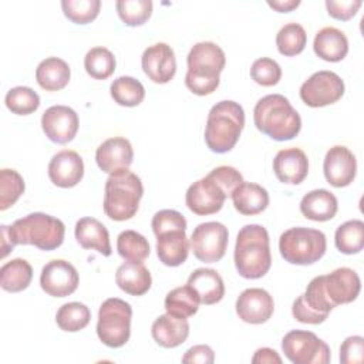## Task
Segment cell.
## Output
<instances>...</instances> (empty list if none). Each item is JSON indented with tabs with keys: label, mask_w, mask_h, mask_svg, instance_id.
<instances>
[{
	"label": "cell",
	"mask_w": 364,
	"mask_h": 364,
	"mask_svg": "<svg viewBox=\"0 0 364 364\" xmlns=\"http://www.w3.org/2000/svg\"><path fill=\"white\" fill-rule=\"evenodd\" d=\"M344 94V81L333 71H317L311 74L300 87L301 101L311 107H326L337 102Z\"/></svg>",
	"instance_id": "cell-12"
},
{
	"label": "cell",
	"mask_w": 364,
	"mask_h": 364,
	"mask_svg": "<svg viewBox=\"0 0 364 364\" xmlns=\"http://www.w3.org/2000/svg\"><path fill=\"white\" fill-rule=\"evenodd\" d=\"M307 43V34L299 23H287L284 24L277 36H276V46L280 54L286 57H293L300 54Z\"/></svg>",
	"instance_id": "cell-38"
},
{
	"label": "cell",
	"mask_w": 364,
	"mask_h": 364,
	"mask_svg": "<svg viewBox=\"0 0 364 364\" xmlns=\"http://www.w3.org/2000/svg\"><path fill=\"white\" fill-rule=\"evenodd\" d=\"M24 179L14 169L0 171V210L13 206L24 192Z\"/></svg>",
	"instance_id": "cell-40"
},
{
	"label": "cell",
	"mask_w": 364,
	"mask_h": 364,
	"mask_svg": "<svg viewBox=\"0 0 364 364\" xmlns=\"http://www.w3.org/2000/svg\"><path fill=\"white\" fill-rule=\"evenodd\" d=\"M75 239L84 249H94L102 256H111L109 233L95 218H81L75 223Z\"/></svg>",
	"instance_id": "cell-25"
},
{
	"label": "cell",
	"mask_w": 364,
	"mask_h": 364,
	"mask_svg": "<svg viewBox=\"0 0 364 364\" xmlns=\"http://www.w3.org/2000/svg\"><path fill=\"white\" fill-rule=\"evenodd\" d=\"M151 333L156 344L164 348H175L186 341L189 336V323L186 318L172 316L169 313L155 318Z\"/></svg>",
	"instance_id": "cell-23"
},
{
	"label": "cell",
	"mask_w": 364,
	"mask_h": 364,
	"mask_svg": "<svg viewBox=\"0 0 364 364\" xmlns=\"http://www.w3.org/2000/svg\"><path fill=\"white\" fill-rule=\"evenodd\" d=\"M91 320V311L90 309L80 301H70L63 304L57 314H55V323L57 326L64 331H80L84 327L88 326Z\"/></svg>",
	"instance_id": "cell-36"
},
{
	"label": "cell",
	"mask_w": 364,
	"mask_h": 364,
	"mask_svg": "<svg viewBox=\"0 0 364 364\" xmlns=\"http://www.w3.org/2000/svg\"><path fill=\"white\" fill-rule=\"evenodd\" d=\"M284 355L294 364H327L330 363V347L314 333L291 330L282 340Z\"/></svg>",
	"instance_id": "cell-10"
},
{
	"label": "cell",
	"mask_w": 364,
	"mask_h": 364,
	"mask_svg": "<svg viewBox=\"0 0 364 364\" xmlns=\"http://www.w3.org/2000/svg\"><path fill=\"white\" fill-rule=\"evenodd\" d=\"M115 7L119 18L129 27L144 24L152 14L151 0H118Z\"/></svg>",
	"instance_id": "cell-41"
},
{
	"label": "cell",
	"mask_w": 364,
	"mask_h": 364,
	"mask_svg": "<svg viewBox=\"0 0 364 364\" xmlns=\"http://www.w3.org/2000/svg\"><path fill=\"white\" fill-rule=\"evenodd\" d=\"M363 1L361 0H341V1H334V0H327L326 1V9L327 13L337 20H350L351 17L355 16L358 9L361 7Z\"/></svg>",
	"instance_id": "cell-48"
},
{
	"label": "cell",
	"mask_w": 364,
	"mask_h": 364,
	"mask_svg": "<svg viewBox=\"0 0 364 364\" xmlns=\"http://www.w3.org/2000/svg\"><path fill=\"white\" fill-rule=\"evenodd\" d=\"M33 279V267L24 259H13L4 263L0 269L1 289L10 293H17L28 287Z\"/></svg>",
	"instance_id": "cell-31"
},
{
	"label": "cell",
	"mask_w": 364,
	"mask_h": 364,
	"mask_svg": "<svg viewBox=\"0 0 364 364\" xmlns=\"http://www.w3.org/2000/svg\"><path fill=\"white\" fill-rule=\"evenodd\" d=\"M199 303L200 300L196 291L189 284H186V286L175 287L173 290H171L165 297L164 306L166 313L181 318H188L196 314L199 309Z\"/></svg>",
	"instance_id": "cell-32"
},
{
	"label": "cell",
	"mask_w": 364,
	"mask_h": 364,
	"mask_svg": "<svg viewBox=\"0 0 364 364\" xmlns=\"http://www.w3.org/2000/svg\"><path fill=\"white\" fill-rule=\"evenodd\" d=\"M117 250L125 262L132 263H144L151 252L146 237L131 229L124 230L118 235Z\"/></svg>",
	"instance_id": "cell-34"
},
{
	"label": "cell",
	"mask_w": 364,
	"mask_h": 364,
	"mask_svg": "<svg viewBox=\"0 0 364 364\" xmlns=\"http://www.w3.org/2000/svg\"><path fill=\"white\" fill-rule=\"evenodd\" d=\"M267 4L279 13H289L300 6V0H269Z\"/></svg>",
	"instance_id": "cell-52"
},
{
	"label": "cell",
	"mask_w": 364,
	"mask_h": 364,
	"mask_svg": "<svg viewBox=\"0 0 364 364\" xmlns=\"http://www.w3.org/2000/svg\"><path fill=\"white\" fill-rule=\"evenodd\" d=\"M209 175L223 188V191L226 192L228 196H230L233 193V191L243 182L242 173L236 168L228 166V165H222V166L212 169L209 172Z\"/></svg>",
	"instance_id": "cell-46"
},
{
	"label": "cell",
	"mask_w": 364,
	"mask_h": 364,
	"mask_svg": "<svg viewBox=\"0 0 364 364\" xmlns=\"http://www.w3.org/2000/svg\"><path fill=\"white\" fill-rule=\"evenodd\" d=\"M313 50L324 61H341L348 53V40L346 34L336 27H323L316 33Z\"/></svg>",
	"instance_id": "cell-26"
},
{
	"label": "cell",
	"mask_w": 364,
	"mask_h": 364,
	"mask_svg": "<svg viewBox=\"0 0 364 364\" xmlns=\"http://www.w3.org/2000/svg\"><path fill=\"white\" fill-rule=\"evenodd\" d=\"M112 100L122 107H136L145 98V88L134 77L122 75L115 78L109 87Z\"/></svg>",
	"instance_id": "cell-35"
},
{
	"label": "cell",
	"mask_w": 364,
	"mask_h": 364,
	"mask_svg": "<svg viewBox=\"0 0 364 364\" xmlns=\"http://www.w3.org/2000/svg\"><path fill=\"white\" fill-rule=\"evenodd\" d=\"M252 363L253 364H272V363H277L280 364L282 363V358L280 355L277 354L276 350L273 348H269V347H262V348H257L255 351V355L252 358Z\"/></svg>",
	"instance_id": "cell-50"
},
{
	"label": "cell",
	"mask_w": 364,
	"mask_h": 364,
	"mask_svg": "<svg viewBox=\"0 0 364 364\" xmlns=\"http://www.w3.org/2000/svg\"><path fill=\"white\" fill-rule=\"evenodd\" d=\"M256 128L274 141H289L301 129V118L282 94L262 97L253 109Z\"/></svg>",
	"instance_id": "cell-1"
},
{
	"label": "cell",
	"mask_w": 364,
	"mask_h": 364,
	"mask_svg": "<svg viewBox=\"0 0 364 364\" xmlns=\"http://www.w3.org/2000/svg\"><path fill=\"white\" fill-rule=\"evenodd\" d=\"M87 74L95 80H107L115 71V57L105 47H92L84 57Z\"/></svg>",
	"instance_id": "cell-37"
},
{
	"label": "cell",
	"mask_w": 364,
	"mask_h": 364,
	"mask_svg": "<svg viewBox=\"0 0 364 364\" xmlns=\"http://www.w3.org/2000/svg\"><path fill=\"white\" fill-rule=\"evenodd\" d=\"M228 195L223 188L208 173L205 178L193 182L185 195L186 206L199 216L213 215L223 208Z\"/></svg>",
	"instance_id": "cell-13"
},
{
	"label": "cell",
	"mask_w": 364,
	"mask_h": 364,
	"mask_svg": "<svg viewBox=\"0 0 364 364\" xmlns=\"http://www.w3.org/2000/svg\"><path fill=\"white\" fill-rule=\"evenodd\" d=\"M235 209L245 215L253 216L262 213L269 205V193L267 191L253 182H242L230 195Z\"/></svg>",
	"instance_id": "cell-28"
},
{
	"label": "cell",
	"mask_w": 364,
	"mask_h": 364,
	"mask_svg": "<svg viewBox=\"0 0 364 364\" xmlns=\"http://www.w3.org/2000/svg\"><path fill=\"white\" fill-rule=\"evenodd\" d=\"M334 243L344 255H355L361 252L364 247V222L353 219L340 225L334 235Z\"/></svg>",
	"instance_id": "cell-33"
},
{
	"label": "cell",
	"mask_w": 364,
	"mask_h": 364,
	"mask_svg": "<svg viewBox=\"0 0 364 364\" xmlns=\"http://www.w3.org/2000/svg\"><path fill=\"white\" fill-rule=\"evenodd\" d=\"M141 64L145 75L156 84L169 82L176 73L175 53L166 43H156L145 48Z\"/></svg>",
	"instance_id": "cell-16"
},
{
	"label": "cell",
	"mask_w": 364,
	"mask_h": 364,
	"mask_svg": "<svg viewBox=\"0 0 364 364\" xmlns=\"http://www.w3.org/2000/svg\"><path fill=\"white\" fill-rule=\"evenodd\" d=\"M115 283L122 291L131 296H142L151 289L152 279L144 263L125 262L117 269Z\"/></svg>",
	"instance_id": "cell-29"
},
{
	"label": "cell",
	"mask_w": 364,
	"mask_h": 364,
	"mask_svg": "<svg viewBox=\"0 0 364 364\" xmlns=\"http://www.w3.org/2000/svg\"><path fill=\"white\" fill-rule=\"evenodd\" d=\"M245 127V111L240 104L225 100L216 102L206 119L205 142L212 152H229L239 141Z\"/></svg>",
	"instance_id": "cell-4"
},
{
	"label": "cell",
	"mask_w": 364,
	"mask_h": 364,
	"mask_svg": "<svg viewBox=\"0 0 364 364\" xmlns=\"http://www.w3.org/2000/svg\"><path fill=\"white\" fill-rule=\"evenodd\" d=\"M340 361L343 364H361L364 361V338L350 336L340 346Z\"/></svg>",
	"instance_id": "cell-45"
},
{
	"label": "cell",
	"mask_w": 364,
	"mask_h": 364,
	"mask_svg": "<svg viewBox=\"0 0 364 364\" xmlns=\"http://www.w3.org/2000/svg\"><path fill=\"white\" fill-rule=\"evenodd\" d=\"M0 233H1V240H0V245H1V253H0V257L4 259L16 246L13 237H11V233H10V229L9 226L6 225H1L0 226Z\"/></svg>",
	"instance_id": "cell-51"
},
{
	"label": "cell",
	"mask_w": 364,
	"mask_h": 364,
	"mask_svg": "<svg viewBox=\"0 0 364 364\" xmlns=\"http://www.w3.org/2000/svg\"><path fill=\"white\" fill-rule=\"evenodd\" d=\"M185 85L196 95H209L219 87V75L225 68L223 50L212 41L196 43L188 57Z\"/></svg>",
	"instance_id": "cell-2"
},
{
	"label": "cell",
	"mask_w": 364,
	"mask_h": 364,
	"mask_svg": "<svg viewBox=\"0 0 364 364\" xmlns=\"http://www.w3.org/2000/svg\"><path fill=\"white\" fill-rule=\"evenodd\" d=\"M151 226H152V230H154L155 236L161 232L171 230V229H183V230H186V219L178 210L162 209V210H159L154 215Z\"/></svg>",
	"instance_id": "cell-44"
},
{
	"label": "cell",
	"mask_w": 364,
	"mask_h": 364,
	"mask_svg": "<svg viewBox=\"0 0 364 364\" xmlns=\"http://www.w3.org/2000/svg\"><path fill=\"white\" fill-rule=\"evenodd\" d=\"M16 245H33L41 250H54L64 242V223L47 213L34 212L9 226Z\"/></svg>",
	"instance_id": "cell-7"
},
{
	"label": "cell",
	"mask_w": 364,
	"mask_h": 364,
	"mask_svg": "<svg viewBox=\"0 0 364 364\" xmlns=\"http://www.w3.org/2000/svg\"><path fill=\"white\" fill-rule=\"evenodd\" d=\"M360 290V277L350 267H338L328 274L316 276L306 287L310 299L327 311H331L338 304L354 301Z\"/></svg>",
	"instance_id": "cell-5"
},
{
	"label": "cell",
	"mask_w": 364,
	"mask_h": 364,
	"mask_svg": "<svg viewBox=\"0 0 364 364\" xmlns=\"http://www.w3.org/2000/svg\"><path fill=\"white\" fill-rule=\"evenodd\" d=\"M338 209L337 198L327 189H314L306 193L300 202V212L314 222H326L336 216Z\"/></svg>",
	"instance_id": "cell-27"
},
{
	"label": "cell",
	"mask_w": 364,
	"mask_h": 364,
	"mask_svg": "<svg viewBox=\"0 0 364 364\" xmlns=\"http://www.w3.org/2000/svg\"><path fill=\"white\" fill-rule=\"evenodd\" d=\"M132 309L129 303L118 297L107 299L98 310L97 336L111 348L127 344L131 336Z\"/></svg>",
	"instance_id": "cell-9"
},
{
	"label": "cell",
	"mask_w": 364,
	"mask_h": 364,
	"mask_svg": "<svg viewBox=\"0 0 364 364\" xmlns=\"http://www.w3.org/2000/svg\"><path fill=\"white\" fill-rule=\"evenodd\" d=\"M186 284L196 291L202 304H216L225 296L223 279L215 269L199 267L193 270L189 274Z\"/></svg>",
	"instance_id": "cell-24"
},
{
	"label": "cell",
	"mask_w": 364,
	"mask_h": 364,
	"mask_svg": "<svg viewBox=\"0 0 364 364\" xmlns=\"http://www.w3.org/2000/svg\"><path fill=\"white\" fill-rule=\"evenodd\" d=\"M144 186L139 176L129 169L111 173L105 182L104 212L117 222L131 219L139 206Z\"/></svg>",
	"instance_id": "cell-6"
},
{
	"label": "cell",
	"mask_w": 364,
	"mask_h": 364,
	"mask_svg": "<svg viewBox=\"0 0 364 364\" xmlns=\"http://www.w3.org/2000/svg\"><path fill=\"white\" fill-rule=\"evenodd\" d=\"M84 175V162L80 154L71 149L57 152L48 164V178L60 188L75 186Z\"/></svg>",
	"instance_id": "cell-20"
},
{
	"label": "cell",
	"mask_w": 364,
	"mask_h": 364,
	"mask_svg": "<svg viewBox=\"0 0 364 364\" xmlns=\"http://www.w3.org/2000/svg\"><path fill=\"white\" fill-rule=\"evenodd\" d=\"M4 102L13 114L28 115L37 111V108L40 107V97L30 87L20 85L9 90Z\"/></svg>",
	"instance_id": "cell-39"
},
{
	"label": "cell",
	"mask_w": 364,
	"mask_h": 364,
	"mask_svg": "<svg viewBox=\"0 0 364 364\" xmlns=\"http://www.w3.org/2000/svg\"><path fill=\"white\" fill-rule=\"evenodd\" d=\"M229 232L220 222L199 223L191 236V249L193 256L205 263L219 262L228 247Z\"/></svg>",
	"instance_id": "cell-11"
},
{
	"label": "cell",
	"mask_w": 364,
	"mask_h": 364,
	"mask_svg": "<svg viewBox=\"0 0 364 364\" xmlns=\"http://www.w3.org/2000/svg\"><path fill=\"white\" fill-rule=\"evenodd\" d=\"M61 9L64 16L75 24H87L97 18L101 1L100 0H63Z\"/></svg>",
	"instance_id": "cell-42"
},
{
	"label": "cell",
	"mask_w": 364,
	"mask_h": 364,
	"mask_svg": "<svg viewBox=\"0 0 364 364\" xmlns=\"http://www.w3.org/2000/svg\"><path fill=\"white\" fill-rule=\"evenodd\" d=\"M274 310L273 297L260 287L243 290L236 300V313L240 320L249 324L266 323Z\"/></svg>",
	"instance_id": "cell-18"
},
{
	"label": "cell",
	"mask_w": 364,
	"mask_h": 364,
	"mask_svg": "<svg viewBox=\"0 0 364 364\" xmlns=\"http://www.w3.org/2000/svg\"><path fill=\"white\" fill-rule=\"evenodd\" d=\"M71 77L68 64L58 57H48L43 60L36 68V80L46 91L63 90Z\"/></svg>",
	"instance_id": "cell-30"
},
{
	"label": "cell",
	"mask_w": 364,
	"mask_h": 364,
	"mask_svg": "<svg viewBox=\"0 0 364 364\" xmlns=\"http://www.w3.org/2000/svg\"><path fill=\"white\" fill-rule=\"evenodd\" d=\"M235 266L245 279L263 277L272 264L269 233L262 225L243 226L236 237Z\"/></svg>",
	"instance_id": "cell-3"
},
{
	"label": "cell",
	"mask_w": 364,
	"mask_h": 364,
	"mask_svg": "<svg viewBox=\"0 0 364 364\" xmlns=\"http://www.w3.org/2000/svg\"><path fill=\"white\" fill-rule=\"evenodd\" d=\"M78 272L67 260L55 259L48 262L40 274L41 289L53 297H65L78 287Z\"/></svg>",
	"instance_id": "cell-14"
},
{
	"label": "cell",
	"mask_w": 364,
	"mask_h": 364,
	"mask_svg": "<svg viewBox=\"0 0 364 364\" xmlns=\"http://www.w3.org/2000/svg\"><path fill=\"white\" fill-rule=\"evenodd\" d=\"M273 171L280 182L299 185L309 173L307 155L296 146L280 149L273 159Z\"/></svg>",
	"instance_id": "cell-21"
},
{
	"label": "cell",
	"mask_w": 364,
	"mask_h": 364,
	"mask_svg": "<svg viewBox=\"0 0 364 364\" xmlns=\"http://www.w3.org/2000/svg\"><path fill=\"white\" fill-rule=\"evenodd\" d=\"M291 314H293V317H294L297 321L304 323V324H320V323H323V321L328 317L327 314H321V313L314 311V310L306 303L303 294L299 296V297L293 301Z\"/></svg>",
	"instance_id": "cell-47"
},
{
	"label": "cell",
	"mask_w": 364,
	"mask_h": 364,
	"mask_svg": "<svg viewBox=\"0 0 364 364\" xmlns=\"http://www.w3.org/2000/svg\"><path fill=\"white\" fill-rule=\"evenodd\" d=\"M191 243L186 230L171 229L156 235V255L165 266L176 267L188 259Z\"/></svg>",
	"instance_id": "cell-22"
},
{
	"label": "cell",
	"mask_w": 364,
	"mask_h": 364,
	"mask_svg": "<svg viewBox=\"0 0 364 364\" xmlns=\"http://www.w3.org/2000/svg\"><path fill=\"white\" fill-rule=\"evenodd\" d=\"M323 171L326 181L334 188L348 186L357 172V161L354 154L343 145L330 148L324 156Z\"/></svg>",
	"instance_id": "cell-17"
},
{
	"label": "cell",
	"mask_w": 364,
	"mask_h": 364,
	"mask_svg": "<svg viewBox=\"0 0 364 364\" xmlns=\"http://www.w3.org/2000/svg\"><path fill=\"white\" fill-rule=\"evenodd\" d=\"M250 77L256 84L262 87H272L280 81L282 68L274 60L269 57H262L252 64Z\"/></svg>",
	"instance_id": "cell-43"
},
{
	"label": "cell",
	"mask_w": 364,
	"mask_h": 364,
	"mask_svg": "<svg viewBox=\"0 0 364 364\" xmlns=\"http://www.w3.org/2000/svg\"><path fill=\"white\" fill-rule=\"evenodd\" d=\"M326 249V235L318 229L290 228L279 239L280 255L291 264H313L324 256Z\"/></svg>",
	"instance_id": "cell-8"
},
{
	"label": "cell",
	"mask_w": 364,
	"mask_h": 364,
	"mask_svg": "<svg viewBox=\"0 0 364 364\" xmlns=\"http://www.w3.org/2000/svg\"><path fill=\"white\" fill-rule=\"evenodd\" d=\"M134 149L131 142L124 136H112L105 139L95 152L98 168L107 173L125 171L131 166Z\"/></svg>",
	"instance_id": "cell-19"
},
{
	"label": "cell",
	"mask_w": 364,
	"mask_h": 364,
	"mask_svg": "<svg viewBox=\"0 0 364 364\" xmlns=\"http://www.w3.org/2000/svg\"><path fill=\"white\" fill-rule=\"evenodd\" d=\"M215 361L213 350L206 344H198L186 350L182 357V363H199V364H212Z\"/></svg>",
	"instance_id": "cell-49"
},
{
	"label": "cell",
	"mask_w": 364,
	"mask_h": 364,
	"mask_svg": "<svg viewBox=\"0 0 364 364\" xmlns=\"http://www.w3.org/2000/svg\"><path fill=\"white\" fill-rule=\"evenodd\" d=\"M41 128L46 136L60 145L74 139L78 131V115L67 105H53L41 117Z\"/></svg>",
	"instance_id": "cell-15"
}]
</instances>
